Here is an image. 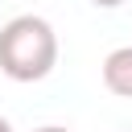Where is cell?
Returning <instances> with one entry per match:
<instances>
[{"label":"cell","instance_id":"cell-1","mask_svg":"<svg viewBox=\"0 0 132 132\" xmlns=\"http://www.w3.org/2000/svg\"><path fill=\"white\" fill-rule=\"evenodd\" d=\"M58 66V33L45 16L21 12L0 25V74L12 82H41Z\"/></svg>","mask_w":132,"mask_h":132},{"label":"cell","instance_id":"cell-2","mask_svg":"<svg viewBox=\"0 0 132 132\" xmlns=\"http://www.w3.org/2000/svg\"><path fill=\"white\" fill-rule=\"evenodd\" d=\"M99 74H103V87H107L111 95L132 99V45H116V50L103 58Z\"/></svg>","mask_w":132,"mask_h":132},{"label":"cell","instance_id":"cell-3","mask_svg":"<svg viewBox=\"0 0 132 132\" xmlns=\"http://www.w3.org/2000/svg\"><path fill=\"white\" fill-rule=\"evenodd\" d=\"M91 4H95V8H120L124 0H91Z\"/></svg>","mask_w":132,"mask_h":132},{"label":"cell","instance_id":"cell-4","mask_svg":"<svg viewBox=\"0 0 132 132\" xmlns=\"http://www.w3.org/2000/svg\"><path fill=\"white\" fill-rule=\"evenodd\" d=\"M33 132H70V128H62V124H41V128H33Z\"/></svg>","mask_w":132,"mask_h":132},{"label":"cell","instance_id":"cell-5","mask_svg":"<svg viewBox=\"0 0 132 132\" xmlns=\"http://www.w3.org/2000/svg\"><path fill=\"white\" fill-rule=\"evenodd\" d=\"M0 132H12V124H8V116H0Z\"/></svg>","mask_w":132,"mask_h":132}]
</instances>
